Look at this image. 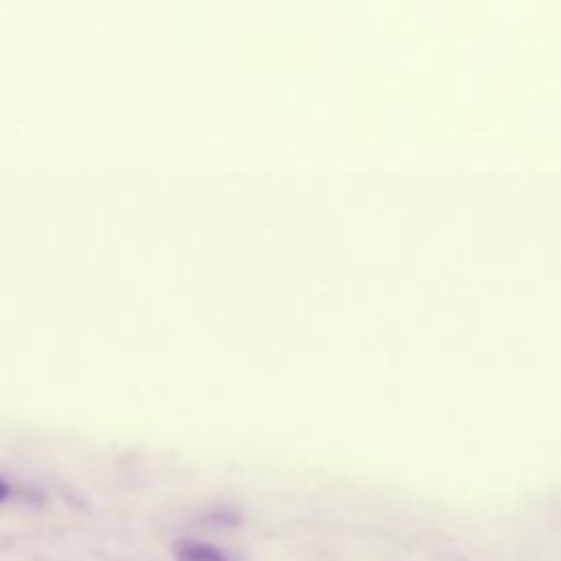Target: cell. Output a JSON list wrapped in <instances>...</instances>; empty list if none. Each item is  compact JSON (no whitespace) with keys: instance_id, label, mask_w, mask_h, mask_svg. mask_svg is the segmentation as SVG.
<instances>
[{"instance_id":"6da1fadb","label":"cell","mask_w":561,"mask_h":561,"mask_svg":"<svg viewBox=\"0 0 561 561\" xmlns=\"http://www.w3.org/2000/svg\"><path fill=\"white\" fill-rule=\"evenodd\" d=\"M171 554L175 561H228L221 548H217L215 543L191 537L175 539L171 543Z\"/></svg>"},{"instance_id":"7a4b0ae2","label":"cell","mask_w":561,"mask_h":561,"mask_svg":"<svg viewBox=\"0 0 561 561\" xmlns=\"http://www.w3.org/2000/svg\"><path fill=\"white\" fill-rule=\"evenodd\" d=\"M7 495H9V484L4 480H0V502L7 500Z\"/></svg>"}]
</instances>
